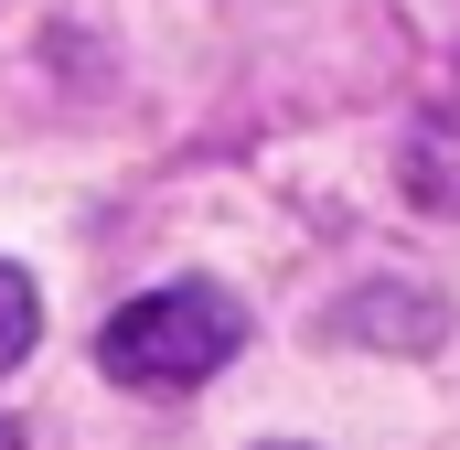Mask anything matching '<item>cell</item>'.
<instances>
[{
  "instance_id": "cell-1",
  "label": "cell",
  "mask_w": 460,
  "mask_h": 450,
  "mask_svg": "<svg viewBox=\"0 0 460 450\" xmlns=\"http://www.w3.org/2000/svg\"><path fill=\"white\" fill-rule=\"evenodd\" d=\"M235 343H246L235 290H215V279H172V290H139L128 311H108L97 375L128 386V397H193V386H215V375L235 364Z\"/></svg>"
},
{
  "instance_id": "cell-3",
  "label": "cell",
  "mask_w": 460,
  "mask_h": 450,
  "mask_svg": "<svg viewBox=\"0 0 460 450\" xmlns=\"http://www.w3.org/2000/svg\"><path fill=\"white\" fill-rule=\"evenodd\" d=\"M343 333H375V343H429L439 333V301L429 290H364L343 311Z\"/></svg>"
},
{
  "instance_id": "cell-4",
  "label": "cell",
  "mask_w": 460,
  "mask_h": 450,
  "mask_svg": "<svg viewBox=\"0 0 460 450\" xmlns=\"http://www.w3.org/2000/svg\"><path fill=\"white\" fill-rule=\"evenodd\" d=\"M32 333H43V290H32V268H11V257H0V375L32 354Z\"/></svg>"
},
{
  "instance_id": "cell-5",
  "label": "cell",
  "mask_w": 460,
  "mask_h": 450,
  "mask_svg": "<svg viewBox=\"0 0 460 450\" xmlns=\"http://www.w3.org/2000/svg\"><path fill=\"white\" fill-rule=\"evenodd\" d=\"M0 450H22V429H11V418H0Z\"/></svg>"
},
{
  "instance_id": "cell-2",
  "label": "cell",
  "mask_w": 460,
  "mask_h": 450,
  "mask_svg": "<svg viewBox=\"0 0 460 450\" xmlns=\"http://www.w3.org/2000/svg\"><path fill=\"white\" fill-rule=\"evenodd\" d=\"M407 194H418L429 215H460V129L450 118H429V129L407 140Z\"/></svg>"
}]
</instances>
